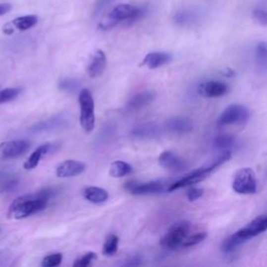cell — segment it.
I'll use <instances>...</instances> for the list:
<instances>
[{"label":"cell","mask_w":267,"mask_h":267,"mask_svg":"<svg viewBox=\"0 0 267 267\" xmlns=\"http://www.w3.org/2000/svg\"><path fill=\"white\" fill-rule=\"evenodd\" d=\"M82 193L88 202L96 204V205L103 204L107 202L108 199L107 191L103 189V188L101 187H95V186L86 187Z\"/></svg>","instance_id":"ffe728a7"},{"label":"cell","mask_w":267,"mask_h":267,"mask_svg":"<svg viewBox=\"0 0 267 267\" xmlns=\"http://www.w3.org/2000/svg\"><path fill=\"white\" fill-rule=\"evenodd\" d=\"M14 26L12 25V23H8L3 27V33L6 35H12L14 32Z\"/></svg>","instance_id":"e575fe53"},{"label":"cell","mask_w":267,"mask_h":267,"mask_svg":"<svg viewBox=\"0 0 267 267\" xmlns=\"http://www.w3.org/2000/svg\"><path fill=\"white\" fill-rule=\"evenodd\" d=\"M203 194H204V190L200 189V188H190V189L187 191V197L190 202H194L196 200L201 199Z\"/></svg>","instance_id":"d6a6232c"},{"label":"cell","mask_w":267,"mask_h":267,"mask_svg":"<svg viewBox=\"0 0 267 267\" xmlns=\"http://www.w3.org/2000/svg\"><path fill=\"white\" fill-rule=\"evenodd\" d=\"M159 164L171 171H183L186 169V163L172 152H163L159 157Z\"/></svg>","instance_id":"9a60e30c"},{"label":"cell","mask_w":267,"mask_h":267,"mask_svg":"<svg viewBox=\"0 0 267 267\" xmlns=\"http://www.w3.org/2000/svg\"><path fill=\"white\" fill-rule=\"evenodd\" d=\"M118 244H119V238L116 235H108L103 246V253L105 256H114L118 251Z\"/></svg>","instance_id":"603a6c76"},{"label":"cell","mask_w":267,"mask_h":267,"mask_svg":"<svg viewBox=\"0 0 267 267\" xmlns=\"http://www.w3.org/2000/svg\"><path fill=\"white\" fill-rule=\"evenodd\" d=\"M195 20V13H193L192 11H186V9L185 11L176 13V15L174 16V22L180 26L191 25Z\"/></svg>","instance_id":"cb8c5ba5"},{"label":"cell","mask_w":267,"mask_h":267,"mask_svg":"<svg viewBox=\"0 0 267 267\" xmlns=\"http://www.w3.org/2000/svg\"><path fill=\"white\" fill-rule=\"evenodd\" d=\"M156 98V93L153 91H143L134 95L126 104L127 111L137 112L143 107L150 106Z\"/></svg>","instance_id":"4fadbf2b"},{"label":"cell","mask_w":267,"mask_h":267,"mask_svg":"<svg viewBox=\"0 0 267 267\" xmlns=\"http://www.w3.org/2000/svg\"><path fill=\"white\" fill-rule=\"evenodd\" d=\"M97 259V256L95 253L90 252L83 257H81L80 259H77L72 267H89L91 265V263Z\"/></svg>","instance_id":"f546056e"},{"label":"cell","mask_w":267,"mask_h":267,"mask_svg":"<svg viewBox=\"0 0 267 267\" xmlns=\"http://www.w3.org/2000/svg\"><path fill=\"white\" fill-rule=\"evenodd\" d=\"M233 189L239 194H254L257 192V177L252 168H242L236 172Z\"/></svg>","instance_id":"8992f818"},{"label":"cell","mask_w":267,"mask_h":267,"mask_svg":"<svg viewBox=\"0 0 267 267\" xmlns=\"http://www.w3.org/2000/svg\"><path fill=\"white\" fill-rule=\"evenodd\" d=\"M124 189L134 195H150L161 193L164 190V184L158 181L147 183L128 181L124 184Z\"/></svg>","instance_id":"9c48e42d"},{"label":"cell","mask_w":267,"mask_h":267,"mask_svg":"<svg viewBox=\"0 0 267 267\" xmlns=\"http://www.w3.org/2000/svg\"><path fill=\"white\" fill-rule=\"evenodd\" d=\"M52 151V144L51 143H45L39 146L37 150L27 158V160L24 162L23 167L25 170H32L35 169V168L40 163L42 158L49 154V152Z\"/></svg>","instance_id":"d6986e66"},{"label":"cell","mask_w":267,"mask_h":267,"mask_svg":"<svg viewBox=\"0 0 267 267\" xmlns=\"http://www.w3.org/2000/svg\"><path fill=\"white\" fill-rule=\"evenodd\" d=\"M206 238H207V233H205V232L196 233V234H194L192 236L187 237V239L183 243V246L184 247H190V246L196 245V244L203 242Z\"/></svg>","instance_id":"4dcf8cb0"},{"label":"cell","mask_w":267,"mask_h":267,"mask_svg":"<svg viewBox=\"0 0 267 267\" xmlns=\"http://www.w3.org/2000/svg\"><path fill=\"white\" fill-rule=\"evenodd\" d=\"M52 190H43L36 194L18 197L8 208L7 216L14 219H23L26 217L43 211L52 196Z\"/></svg>","instance_id":"6da1fadb"},{"label":"cell","mask_w":267,"mask_h":267,"mask_svg":"<svg viewBox=\"0 0 267 267\" xmlns=\"http://www.w3.org/2000/svg\"><path fill=\"white\" fill-rule=\"evenodd\" d=\"M256 60L261 67H267V43L260 42L256 47Z\"/></svg>","instance_id":"4316f807"},{"label":"cell","mask_w":267,"mask_h":267,"mask_svg":"<svg viewBox=\"0 0 267 267\" xmlns=\"http://www.w3.org/2000/svg\"><path fill=\"white\" fill-rule=\"evenodd\" d=\"M106 67H107V55L103 51L98 49V51L94 53L91 58L90 64H89L87 69V72L91 78H96L104 73Z\"/></svg>","instance_id":"2e32d148"},{"label":"cell","mask_w":267,"mask_h":267,"mask_svg":"<svg viewBox=\"0 0 267 267\" xmlns=\"http://www.w3.org/2000/svg\"><path fill=\"white\" fill-rule=\"evenodd\" d=\"M162 130L157 123H143L133 128L131 136L135 139H153L158 136H160Z\"/></svg>","instance_id":"e0dca14e"},{"label":"cell","mask_w":267,"mask_h":267,"mask_svg":"<svg viewBox=\"0 0 267 267\" xmlns=\"http://www.w3.org/2000/svg\"><path fill=\"white\" fill-rule=\"evenodd\" d=\"M0 232H1V230H0Z\"/></svg>","instance_id":"8d00e7d4"},{"label":"cell","mask_w":267,"mask_h":267,"mask_svg":"<svg viewBox=\"0 0 267 267\" xmlns=\"http://www.w3.org/2000/svg\"><path fill=\"white\" fill-rule=\"evenodd\" d=\"M63 261V255L61 253H55L46 256L41 262L42 267H58Z\"/></svg>","instance_id":"f1b7e54d"},{"label":"cell","mask_w":267,"mask_h":267,"mask_svg":"<svg viewBox=\"0 0 267 267\" xmlns=\"http://www.w3.org/2000/svg\"><path fill=\"white\" fill-rule=\"evenodd\" d=\"M132 171H133L132 165L124 161H115L110 166L108 174L112 177H115V179H119V177H123L131 174Z\"/></svg>","instance_id":"44dd1931"},{"label":"cell","mask_w":267,"mask_h":267,"mask_svg":"<svg viewBox=\"0 0 267 267\" xmlns=\"http://www.w3.org/2000/svg\"><path fill=\"white\" fill-rule=\"evenodd\" d=\"M267 230V215H261L257 217L250 223H247L244 227L237 231L235 235L241 242H244Z\"/></svg>","instance_id":"ba28073f"},{"label":"cell","mask_w":267,"mask_h":267,"mask_svg":"<svg viewBox=\"0 0 267 267\" xmlns=\"http://www.w3.org/2000/svg\"><path fill=\"white\" fill-rule=\"evenodd\" d=\"M235 142V139L233 136L230 135H220L218 137L215 138L214 140V147L218 151H224L227 152L226 150H229L230 147L233 146Z\"/></svg>","instance_id":"d4e9b609"},{"label":"cell","mask_w":267,"mask_h":267,"mask_svg":"<svg viewBox=\"0 0 267 267\" xmlns=\"http://www.w3.org/2000/svg\"><path fill=\"white\" fill-rule=\"evenodd\" d=\"M60 87L61 90L67 92V93H75L76 91L80 90L81 84L78 83L74 78H65L60 82Z\"/></svg>","instance_id":"83f0119b"},{"label":"cell","mask_w":267,"mask_h":267,"mask_svg":"<svg viewBox=\"0 0 267 267\" xmlns=\"http://www.w3.org/2000/svg\"><path fill=\"white\" fill-rule=\"evenodd\" d=\"M11 23L14 26V28L24 32L29 28H32L38 23V17L35 15H26L22 17H18L14 19Z\"/></svg>","instance_id":"7402d4cb"},{"label":"cell","mask_w":267,"mask_h":267,"mask_svg":"<svg viewBox=\"0 0 267 267\" xmlns=\"http://www.w3.org/2000/svg\"><path fill=\"white\" fill-rule=\"evenodd\" d=\"M221 74L225 77H232L235 75V72L234 70H232V69H225L223 72H221Z\"/></svg>","instance_id":"d590c367"},{"label":"cell","mask_w":267,"mask_h":267,"mask_svg":"<svg viewBox=\"0 0 267 267\" xmlns=\"http://www.w3.org/2000/svg\"><path fill=\"white\" fill-rule=\"evenodd\" d=\"M146 11L144 7L135 6L133 4H119L115 6L111 13L106 18V20L100 25L102 28H111L119 22H125L126 25H131L143 18Z\"/></svg>","instance_id":"7a4b0ae2"},{"label":"cell","mask_w":267,"mask_h":267,"mask_svg":"<svg viewBox=\"0 0 267 267\" xmlns=\"http://www.w3.org/2000/svg\"><path fill=\"white\" fill-rule=\"evenodd\" d=\"M171 60L172 57L169 53L163 52H153L146 54L142 61V65L148 69H157L168 64Z\"/></svg>","instance_id":"ac0fdd59"},{"label":"cell","mask_w":267,"mask_h":267,"mask_svg":"<svg viewBox=\"0 0 267 267\" xmlns=\"http://www.w3.org/2000/svg\"><path fill=\"white\" fill-rule=\"evenodd\" d=\"M191 223L189 221H180L172 224L166 235L161 240V246L165 250H175L183 245L190 231Z\"/></svg>","instance_id":"5b68a950"},{"label":"cell","mask_w":267,"mask_h":267,"mask_svg":"<svg viewBox=\"0 0 267 267\" xmlns=\"http://www.w3.org/2000/svg\"><path fill=\"white\" fill-rule=\"evenodd\" d=\"M31 147L25 140L5 141L0 144V160L15 159V158L24 155Z\"/></svg>","instance_id":"30bf717a"},{"label":"cell","mask_w":267,"mask_h":267,"mask_svg":"<svg viewBox=\"0 0 267 267\" xmlns=\"http://www.w3.org/2000/svg\"><path fill=\"white\" fill-rule=\"evenodd\" d=\"M12 9V5L8 3H0V16L5 15Z\"/></svg>","instance_id":"836d02e7"},{"label":"cell","mask_w":267,"mask_h":267,"mask_svg":"<svg viewBox=\"0 0 267 267\" xmlns=\"http://www.w3.org/2000/svg\"><path fill=\"white\" fill-rule=\"evenodd\" d=\"M231 159V153L230 152H224L222 155H220L217 159L212 162L210 165H208L206 167H202L200 169H196L190 173L186 174L184 177H182L181 180L174 182L173 184L170 185V187L168 188V191H174L177 189H181V188L192 186L194 184H197L200 182H203L206 180L208 176H210L211 173H213L217 168L224 164Z\"/></svg>","instance_id":"3957f363"},{"label":"cell","mask_w":267,"mask_h":267,"mask_svg":"<svg viewBox=\"0 0 267 267\" xmlns=\"http://www.w3.org/2000/svg\"><path fill=\"white\" fill-rule=\"evenodd\" d=\"M165 130L172 134H187L193 130V123L185 117H174L165 122Z\"/></svg>","instance_id":"5bb4252c"},{"label":"cell","mask_w":267,"mask_h":267,"mask_svg":"<svg viewBox=\"0 0 267 267\" xmlns=\"http://www.w3.org/2000/svg\"><path fill=\"white\" fill-rule=\"evenodd\" d=\"M249 117V110L244 106L234 104L224 108L217 123H218L219 126L242 124L247 121Z\"/></svg>","instance_id":"52a82bcc"},{"label":"cell","mask_w":267,"mask_h":267,"mask_svg":"<svg viewBox=\"0 0 267 267\" xmlns=\"http://www.w3.org/2000/svg\"><path fill=\"white\" fill-rule=\"evenodd\" d=\"M253 19L263 26L267 25V11L263 8H256L253 12Z\"/></svg>","instance_id":"1f68e13d"},{"label":"cell","mask_w":267,"mask_h":267,"mask_svg":"<svg viewBox=\"0 0 267 267\" xmlns=\"http://www.w3.org/2000/svg\"><path fill=\"white\" fill-rule=\"evenodd\" d=\"M197 92L201 96L207 98H216L221 97L227 92V86L221 82L217 81H208L202 83L199 88H197Z\"/></svg>","instance_id":"7c38bea8"},{"label":"cell","mask_w":267,"mask_h":267,"mask_svg":"<svg viewBox=\"0 0 267 267\" xmlns=\"http://www.w3.org/2000/svg\"><path fill=\"white\" fill-rule=\"evenodd\" d=\"M78 103L81 107V125L85 132L90 133L95 126V106L91 91L82 89L78 95Z\"/></svg>","instance_id":"277c9868"},{"label":"cell","mask_w":267,"mask_h":267,"mask_svg":"<svg viewBox=\"0 0 267 267\" xmlns=\"http://www.w3.org/2000/svg\"><path fill=\"white\" fill-rule=\"evenodd\" d=\"M21 93V88H7L0 91V105L12 102Z\"/></svg>","instance_id":"484cf974"},{"label":"cell","mask_w":267,"mask_h":267,"mask_svg":"<svg viewBox=\"0 0 267 267\" xmlns=\"http://www.w3.org/2000/svg\"><path fill=\"white\" fill-rule=\"evenodd\" d=\"M85 169L86 165L84 163L75 160H67L56 167L55 174L57 177L67 179V177H73L82 174Z\"/></svg>","instance_id":"8fae6325"}]
</instances>
